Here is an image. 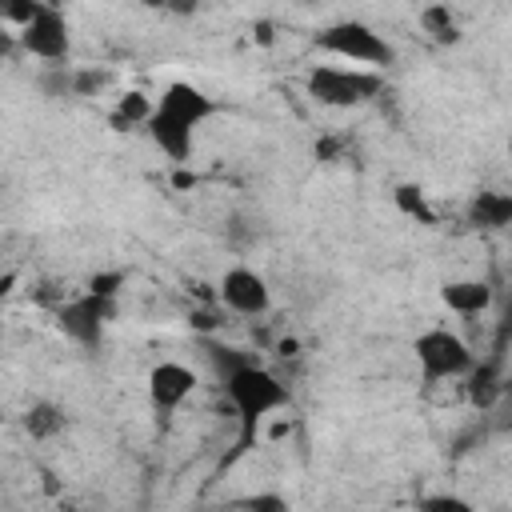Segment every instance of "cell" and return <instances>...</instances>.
I'll list each match as a JSON object with an SVG mask.
<instances>
[{
  "mask_svg": "<svg viewBox=\"0 0 512 512\" xmlns=\"http://www.w3.org/2000/svg\"><path fill=\"white\" fill-rule=\"evenodd\" d=\"M196 384H200L196 372L188 364H180V360L152 364V372H148V408H152V416L160 424H168L176 416V408L196 392Z\"/></svg>",
  "mask_w": 512,
  "mask_h": 512,
  "instance_id": "obj_7",
  "label": "cell"
},
{
  "mask_svg": "<svg viewBox=\"0 0 512 512\" xmlns=\"http://www.w3.org/2000/svg\"><path fill=\"white\" fill-rule=\"evenodd\" d=\"M252 36H256L260 44H272V40H276V36H272V24H268V20H260V24H252Z\"/></svg>",
  "mask_w": 512,
  "mask_h": 512,
  "instance_id": "obj_25",
  "label": "cell"
},
{
  "mask_svg": "<svg viewBox=\"0 0 512 512\" xmlns=\"http://www.w3.org/2000/svg\"><path fill=\"white\" fill-rule=\"evenodd\" d=\"M152 108H156L160 116H168V120L192 128V132H196L204 120H212V116L220 112V104H216L204 88H196V84H188V80H172V84L160 92V100H152Z\"/></svg>",
  "mask_w": 512,
  "mask_h": 512,
  "instance_id": "obj_9",
  "label": "cell"
},
{
  "mask_svg": "<svg viewBox=\"0 0 512 512\" xmlns=\"http://www.w3.org/2000/svg\"><path fill=\"white\" fill-rule=\"evenodd\" d=\"M308 96L324 108H360L368 104L372 96H380L384 88V76L380 72H368V68H340V64H316L308 68V80H304Z\"/></svg>",
  "mask_w": 512,
  "mask_h": 512,
  "instance_id": "obj_4",
  "label": "cell"
},
{
  "mask_svg": "<svg viewBox=\"0 0 512 512\" xmlns=\"http://www.w3.org/2000/svg\"><path fill=\"white\" fill-rule=\"evenodd\" d=\"M16 40H20V52H28V56L52 64V68H60V64L68 60V52H72L68 16H64L56 4H44V8L32 16V24L16 32Z\"/></svg>",
  "mask_w": 512,
  "mask_h": 512,
  "instance_id": "obj_6",
  "label": "cell"
},
{
  "mask_svg": "<svg viewBox=\"0 0 512 512\" xmlns=\"http://www.w3.org/2000/svg\"><path fill=\"white\" fill-rule=\"evenodd\" d=\"M412 356L420 368V384H440V380H464L476 364V352L468 348V340L444 324L424 328L412 340Z\"/></svg>",
  "mask_w": 512,
  "mask_h": 512,
  "instance_id": "obj_3",
  "label": "cell"
},
{
  "mask_svg": "<svg viewBox=\"0 0 512 512\" xmlns=\"http://www.w3.org/2000/svg\"><path fill=\"white\" fill-rule=\"evenodd\" d=\"M116 312H120L116 300L80 292V296H72V300H64V304L56 308V324H60V332H64L72 344H80L84 352H100L104 328L116 320Z\"/></svg>",
  "mask_w": 512,
  "mask_h": 512,
  "instance_id": "obj_5",
  "label": "cell"
},
{
  "mask_svg": "<svg viewBox=\"0 0 512 512\" xmlns=\"http://www.w3.org/2000/svg\"><path fill=\"white\" fill-rule=\"evenodd\" d=\"M40 88L48 92V96H72V68H52L48 76H40Z\"/></svg>",
  "mask_w": 512,
  "mask_h": 512,
  "instance_id": "obj_23",
  "label": "cell"
},
{
  "mask_svg": "<svg viewBox=\"0 0 512 512\" xmlns=\"http://www.w3.org/2000/svg\"><path fill=\"white\" fill-rule=\"evenodd\" d=\"M192 184H196V176H192V172H184V168H180V172H176V188H192Z\"/></svg>",
  "mask_w": 512,
  "mask_h": 512,
  "instance_id": "obj_27",
  "label": "cell"
},
{
  "mask_svg": "<svg viewBox=\"0 0 512 512\" xmlns=\"http://www.w3.org/2000/svg\"><path fill=\"white\" fill-rule=\"evenodd\" d=\"M316 48L328 52V56H340L356 68H368V72H384V68L396 64V48L364 20H336V24L320 28Z\"/></svg>",
  "mask_w": 512,
  "mask_h": 512,
  "instance_id": "obj_2",
  "label": "cell"
},
{
  "mask_svg": "<svg viewBox=\"0 0 512 512\" xmlns=\"http://www.w3.org/2000/svg\"><path fill=\"white\" fill-rule=\"evenodd\" d=\"M220 388H224V400L232 404L236 428H240V432H236V456H244V452L256 444V432H260V424H264L272 412H280V408L292 404L288 384H284L272 368H264L260 360H252V364L236 368L232 376H224Z\"/></svg>",
  "mask_w": 512,
  "mask_h": 512,
  "instance_id": "obj_1",
  "label": "cell"
},
{
  "mask_svg": "<svg viewBox=\"0 0 512 512\" xmlns=\"http://www.w3.org/2000/svg\"><path fill=\"white\" fill-rule=\"evenodd\" d=\"M416 512H476V504L456 492H428L416 500Z\"/></svg>",
  "mask_w": 512,
  "mask_h": 512,
  "instance_id": "obj_20",
  "label": "cell"
},
{
  "mask_svg": "<svg viewBox=\"0 0 512 512\" xmlns=\"http://www.w3.org/2000/svg\"><path fill=\"white\" fill-rule=\"evenodd\" d=\"M440 300H444V308L456 312V316H480V312H488V304H492V288H488L484 280H476V276L444 280V284H440Z\"/></svg>",
  "mask_w": 512,
  "mask_h": 512,
  "instance_id": "obj_10",
  "label": "cell"
},
{
  "mask_svg": "<svg viewBox=\"0 0 512 512\" xmlns=\"http://www.w3.org/2000/svg\"><path fill=\"white\" fill-rule=\"evenodd\" d=\"M228 508H236V512H292L288 496H284V492H276V488H264V492H248V496H236Z\"/></svg>",
  "mask_w": 512,
  "mask_h": 512,
  "instance_id": "obj_18",
  "label": "cell"
},
{
  "mask_svg": "<svg viewBox=\"0 0 512 512\" xmlns=\"http://www.w3.org/2000/svg\"><path fill=\"white\" fill-rule=\"evenodd\" d=\"M124 284H128V272L112 268V272H92V280H88V288H84V292H92V296H104V300H116Z\"/></svg>",
  "mask_w": 512,
  "mask_h": 512,
  "instance_id": "obj_22",
  "label": "cell"
},
{
  "mask_svg": "<svg viewBox=\"0 0 512 512\" xmlns=\"http://www.w3.org/2000/svg\"><path fill=\"white\" fill-rule=\"evenodd\" d=\"M204 356L212 360V368H216L220 380L256 360V356H248V352H240V348H232V344H220V340H204Z\"/></svg>",
  "mask_w": 512,
  "mask_h": 512,
  "instance_id": "obj_17",
  "label": "cell"
},
{
  "mask_svg": "<svg viewBox=\"0 0 512 512\" xmlns=\"http://www.w3.org/2000/svg\"><path fill=\"white\" fill-rule=\"evenodd\" d=\"M336 152H340V140H316V160L332 164V160H336Z\"/></svg>",
  "mask_w": 512,
  "mask_h": 512,
  "instance_id": "obj_24",
  "label": "cell"
},
{
  "mask_svg": "<svg viewBox=\"0 0 512 512\" xmlns=\"http://www.w3.org/2000/svg\"><path fill=\"white\" fill-rule=\"evenodd\" d=\"M468 384H464V392H468V400L476 404V408H492V400L500 396V368L496 364H472V372L464 376Z\"/></svg>",
  "mask_w": 512,
  "mask_h": 512,
  "instance_id": "obj_16",
  "label": "cell"
},
{
  "mask_svg": "<svg viewBox=\"0 0 512 512\" xmlns=\"http://www.w3.org/2000/svg\"><path fill=\"white\" fill-rule=\"evenodd\" d=\"M108 72L104 68H72V96H96L108 88Z\"/></svg>",
  "mask_w": 512,
  "mask_h": 512,
  "instance_id": "obj_21",
  "label": "cell"
},
{
  "mask_svg": "<svg viewBox=\"0 0 512 512\" xmlns=\"http://www.w3.org/2000/svg\"><path fill=\"white\" fill-rule=\"evenodd\" d=\"M12 48H20L16 32H4V28H0V52H12Z\"/></svg>",
  "mask_w": 512,
  "mask_h": 512,
  "instance_id": "obj_26",
  "label": "cell"
},
{
  "mask_svg": "<svg viewBox=\"0 0 512 512\" xmlns=\"http://www.w3.org/2000/svg\"><path fill=\"white\" fill-rule=\"evenodd\" d=\"M220 300L236 312V316H264L272 308V288L268 280L248 268V264H232L224 276H220Z\"/></svg>",
  "mask_w": 512,
  "mask_h": 512,
  "instance_id": "obj_8",
  "label": "cell"
},
{
  "mask_svg": "<svg viewBox=\"0 0 512 512\" xmlns=\"http://www.w3.org/2000/svg\"><path fill=\"white\" fill-rule=\"evenodd\" d=\"M392 204H396L400 216H408V220H416V224H424V228L436 224V208L428 204V196H424L420 184H396V188H392Z\"/></svg>",
  "mask_w": 512,
  "mask_h": 512,
  "instance_id": "obj_15",
  "label": "cell"
},
{
  "mask_svg": "<svg viewBox=\"0 0 512 512\" xmlns=\"http://www.w3.org/2000/svg\"><path fill=\"white\" fill-rule=\"evenodd\" d=\"M420 32H424L432 44H456V40H460L456 12H452L448 4H428V8H420Z\"/></svg>",
  "mask_w": 512,
  "mask_h": 512,
  "instance_id": "obj_13",
  "label": "cell"
},
{
  "mask_svg": "<svg viewBox=\"0 0 512 512\" xmlns=\"http://www.w3.org/2000/svg\"><path fill=\"white\" fill-rule=\"evenodd\" d=\"M148 116H152V100H148L144 92H124V96L116 100V108L108 112V124H112L116 132H128V128H144Z\"/></svg>",
  "mask_w": 512,
  "mask_h": 512,
  "instance_id": "obj_14",
  "label": "cell"
},
{
  "mask_svg": "<svg viewBox=\"0 0 512 512\" xmlns=\"http://www.w3.org/2000/svg\"><path fill=\"white\" fill-rule=\"evenodd\" d=\"M468 224L472 228H484V232H500V228H508L512 224V196L508 192H476L472 200H468Z\"/></svg>",
  "mask_w": 512,
  "mask_h": 512,
  "instance_id": "obj_11",
  "label": "cell"
},
{
  "mask_svg": "<svg viewBox=\"0 0 512 512\" xmlns=\"http://www.w3.org/2000/svg\"><path fill=\"white\" fill-rule=\"evenodd\" d=\"M296 352V340H280V356H292Z\"/></svg>",
  "mask_w": 512,
  "mask_h": 512,
  "instance_id": "obj_28",
  "label": "cell"
},
{
  "mask_svg": "<svg viewBox=\"0 0 512 512\" xmlns=\"http://www.w3.org/2000/svg\"><path fill=\"white\" fill-rule=\"evenodd\" d=\"M20 424H24V432H28L32 440H52V436L64 432L68 412H64L60 404H52V400H32L28 412L20 416Z\"/></svg>",
  "mask_w": 512,
  "mask_h": 512,
  "instance_id": "obj_12",
  "label": "cell"
},
{
  "mask_svg": "<svg viewBox=\"0 0 512 512\" xmlns=\"http://www.w3.org/2000/svg\"><path fill=\"white\" fill-rule=\"evenodd\" d=\"M44 8V0H0V24H8L12 32L28 28L32 16Z\"/></svg>",
  "mask_w": 512,
  "mask_h": 512,
  "instance_id": "obj_19",
  "label": "cell"
}]
</instances>
